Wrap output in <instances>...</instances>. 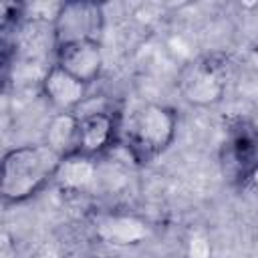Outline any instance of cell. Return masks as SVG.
I'll list each match as a JSON object with an SVG mask.
<instances>
[{"label": "cell", "mask_w": 258, "mask_h": 258, "mask_svg": "<svg viewBox=\"0 0 258 258\" xmlns=\"http://www.w3.org/2000/svg\"><path fill=\"white\" fill-rule=\"evenodd\" d=\"M62 157L44 143L8 149L2 159L0 194L4 204H24L54 181Z\"/></svg>", "instance_id": "obj_1"}, {"label": "cell", "mask_w": 258, "mask_h": 258, "mask_svg": "<svg viewBox=\"0 0 258 258\" xmlns=\"http://www.w3.org/2000/svg\"><path fill=\"white\" fill-rule=\"evenodd\" d=\"M40 93L58 113L62 111H77L85 101L89 93V85L81 83L73 75H69L58 64H50L40 79Z\"/></svg>", "instance_id": "obj_8"}, {"label": "cell", "mask_w": 258, "mask_h": 258, "mask_svg": "<svg viewBox=\"0 0 258 258\" xmlns=\"http://www.w3.org/2000/svg\"><path fill=\"white\" fill-rule=\"evenodd\" d=\"M105 30L103 4L91 0L60 2L52 20L54 48L73 42H101Z\"/></svg>", "instance_id": "obj_4"}, {"label": "cell", "mask_w": 258, "mask_h": 258, "mask_svg": "<svg viewBox=\"0 0 258 258\" xmlns=\"http://www.w3.org/2000/svg\"><path fill=\"white\" fill-rule=\"evenodd\" d=\"M222 175L230 185H248L258 167V127L248 119H236L228 125L220 147Z\"/></svg>", "instance_id": "obj_3"}, {"label": "cell", "mask_w": 258, "mask_h": 258, "mask_svg": "<svg viewBox=\"0 0 258 258\" xmlns=\"http://www.w3.org/2000/svg\"><path fill=\"white\" fill-rule=\"evenodd\" d=\"M54 64L85 85H93L103 71V46L101 42H73L54 48Z\"/></svg>", "instance_id": "obj_7"}, {"label": "cell", "mask_w": 258, "mask_h": 258, "mask_svg": "<svg viewBox=\"0 0 258 258\" xmlns=\"http://www.w3.org/2000/svg\"><path fill=\"white\" fill-rule=\"evenodd\" d=\"M248 185H252L254 189H258V167L254 169V173H252V177H250V181H248Z\"/></svg>", "instance_id": "obj_11"}, {"label": "cell", "mask_w": 258, "mask_h": 258, "mask_svg": "<svg viewBox=\"0 0 258 258\" xmlns=\"http://www.w3.org/2000/svg\"><path fill=\"white\" fill-rule=\"evenodd\" d=\"M177 133V111L169 105L147 103L135 109L123 127V143L131 161L139 167L163 155Z\"/></svg>", "instance_id": "obj_2"}, {"label": "cell", "mask_w": 258, "mask_h": 258, "mask_svg": "<svg viewBox=\"0 0 258 258\" xmlns=\"http://www.w3.org/2000/svg\"><path fill=\"white\" fill-rule=\"evenodd\" d=\"M77 135H79V115L75 111H62L48 121L42 143L64 159L75 153Z\"/></svg>", "instance_id": "obj_9"}, {"label": "cell", "mask_w": 258, "mask_h": 258, "mask_svg": "<svg viewBox=\"0 0 258 258\" xmlns=\"http://www.w3.org/2000/svg\"><path fill=\"white\" fill-rule=\"evenodd\" d=\"M177 89L189 105L214 107L224 99L228 89L226 67L214 56H200L181 69Z\"/></svg>", "instance_id": "obj_5"}, {"label": "cell", "mask_w": 258, "mask_h": 258, "mask_svg": "<svg viewBox=\"0 0 258 258\" xmlns=\"http://www.w3.org/2000/svg\"><path fill=\"white\" fill-rule=\"evenodd\" d=\"M77 115H79V135L73 155L97 161L99 157L109 153L119 141L123 131L121 113L111 105H105L101 109H91Z\"/></svg>", "instance_id": "obj_6"}, {"label": "cell", "mask_w": 258, "mask_h": 258, "mask_svg": "<svg viewBox=\"0 0 258 258\" xmlns=\"http://www.w3.org/2000/svg\"><path fill=\"white\" fill-rule=\"evenodd\" d=\"M95 163L97 161L87 159V157H79V155L64 157L58 171H56L54 183H58L62 189H85L97 173Z\"/></svg>", "instance_id": "obj_10"}]
</instances>
